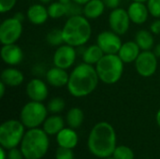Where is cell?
<instances>
[{"mask_svg":"<svg viewBox=\"0 0 160 159\" xmlns=\"http://www.w3.org/2000/svg\"><path fill=\"white\" fill-rule=\"evenodd\" d=\"M25 92L30 100L38 102H43L49 95L47 82L39 78L31 79L25 86Z\"/></svg>","mask_w":160,"mask_h":159,"instance_id":"4fadbf2b","label":"cell"},{"mask_svg":"<svg viewBox=\"0 0 160 159\" xmlns=\"http://www.w3.org/2000/svg\"><path fill=\"white\" fill-rule=\"evenodd\" d=\"M47 8H48L49 17L51 19H60L66 16V13H67L66 5L60 3L59 1L50 3Z\"/></svg>","mask_w":160,"mask_h":159,"instance_id":"484cf974","label":"cell"},{"mask_svg":"<svg viewBox=\"0 0 160 159\" xmlns=\"http://www.w3.org/2000/svg\"><path fill=\"white\" fill-rule=\"evenodd\" d=\"M66 120L69 127L73 129L78 128L83 122V112L80 108H71L67 113Z\"/></svg>","mask_w":160,"mask_h":159,"instance_id":"d4e9b609","label":"cell"},{"mask_svg":"<svg viewBox=\"0 0 160 159\" xmlns=\"http://www.w3.org/2000/svg\"><path fill=\"white\" fill-rule=\"evenodd\" d=\"M68 79H69V74L68 73L67 69L60 68L55 66L49 68L45 73L46 82L49 85L55 88L67 86L68 82Z\"/></svg>","mask_w":160,"mask_h":159,"instance_id":"9a60e30c","label":"cell"},{"mask_svg":"<svg viewBox=\"0 0 160 159\" xmlns=\"http://www.w3.org/2000/svg\"><path fill=\"white\" fill-rule=\"evenodd\" d=\"M56 141L59 146L73 149L78 143V135L73 128H63L57 135Z\"/></svg>","mask_w":160,"mask_h":159,"instance_id":"44dd1931","label":"cell"},{"mask_svg":"<svg viewBox=\"0 0 160 159\" xmlns=\"http://www.w3.org/2000/svg\"><path fill=\"white\" fill-rule=\"evenodd\" d=\"M112 157L114 159H134V153L129 147L121 145L115 148Z\"/></svg>","mask_w":160,"mask_h":159,"instance_id":"f1b7e54d","label":"cell"},{"mask_svg":"<svg viewBox=\"0 0 160 159\" xmlns=\"http://www.w3.org/2000/svg\"><path fill=\"white\" fill-rule=\"evenodd\" d=\"M105 8L106 6L102 0H90L83 6L82 15L88 20H96L104 13Z\"/></svg>","mask_w":160,"mask_h":159,"instance_id":"ffe728a7","label":"cell"},{"mask_svg":"<svg viewBox=\"0 0 160 159\" xmlns=\"http://www.w3.org/2000/svg\"><path fill=\"white\" fill-rule=\"evenodd\" d=\"M90 152L100 158L112 156L116 148V134L112 125L107 122H99L92 128L88 138Z\"/></svg>","mask_w":160,"mask_h":159,"instance_id":"7a4b0ae2","label":"cell"},{"mask_svg":"<svg viewBox=\"0 0 160 159\" xmlns=\"http://www.w3.org/2000/svg\"><path fill=\"white\" fill-rule=\"evenodd\" d=\"M5 148L2 146L1 148H0V154H1V159H5L6 157V153H5V150H4Z\"/></svg>","mask_w":160,"mask_h":159,"instance_id":"60d3db41","label":"cell"},{"mask_svg":"<svg viewBox=\"0 0 160 159\" xmlns=\"http://www.w3.org/2000/svg\"><path fill=\"white\" fill-rule=\"evenodd\" d=\"M102 1L104 2L106 7L110 9H114L116 7H119L121 3V0H102Z\"/></svg>","mask_w":160,"mask_h":159,"instance_id":"d590c367","label":"cell"},{"mask_svg":"<svg viewBox=\"0 0 160 159\" xmlns=\"http://www.w3.org/2000/svg\"><path fill=\"white\" fill-rule=\"evenodd\" d=\"M78 55L77 49L68 44H62L56 48L52 55L53 66L60 68L68 69L73 67Z\"/></svg>","mask_w":160,"mask_h":159,"instance_id":"30bf717a","label":"cell"},{"mask_svg":"<svg viewBox=\"0 0 160 159\" xmlns=\"http://www.w3.org/2000/svg\"><path fill=\"white\" fill-rule=\"evenodd\" d=\"M134 40L142 51H151L156 45L154 34L147 29H140L136 33Z\"/></svg>","mask_w":160,"mask_h":159,"instance_id":"7402d4cb","label":"cell"},{"mask_svg":"<svg viewBox=\"0 0 160 159\" xmlns=\"http://www.w3.org/2000/svg\"><path fill=\"white\" fill-rule=\"evenodd\" d=\"M153 52L158 56V58H160V43H158L155 45V47L153 48Z\"/></svg>","mask_w":160,"mask_h":159,"instance_id":"f35d334b","label":"cell"},{"mask_svg":"<svg viewBox=\"0 0 160 159\" xmlns=\"http://www.w3.org/2000/svg\"><path fill=\"white\" fill-rule=\"evenodd\" d=\"M7 87H8V86H7L2 81H0V97H1V98L5 96L6 88H7Z\"/></svg>","mask_w":160,"mask_h":159,"instance_id":"74e56055","label":"cell"},{"mask_svg":"<svg viewBox=\"0 0 160 159\" xmlns=\"http://www.w3.org/2000/svg\"><path fill=\"white\" fill-rule=\"evenodd\" d=\"M66 107V102L65 100L60 97H52V99L49 100L48 104H47V109L48 112L52 113V114H57L60 113L61 112L64 111Z\"/></svg>","mask_w":160,"mask_h":159,"instance_id":"83f0119b","label":"cell"},{"mask_svg":"<svg viewBox=\"0 0 160 159\" xmlns=\"http://www.w3.org/2000/svg\"><path fill=\"white\" fill-rule=\"evenodd\" d=\"M47 106L42 102L30 100L21 110L20 121L27 128H36L43 125L48 114Z\"/></svg>","mask_w":160,"mask_h":159,"instance_id":"8992f818","label":"cell"},{"mask_svg":"<svg viewBox=\"0 0 160 159\" xmlns=\"http://www.w3.org/2000/svg\"><path fill=\"white\" fill-rule=\"evenodd\" d=\"M149 14L155 18L159 19L160 18V0H148L146 3Z\"/></svg>","mask_w":160,"mask_h":159,"instance_id":"4dcf8cb0","label":"cell"},{"mask_svg":"<svg viewBox=\"0 0 160 159\" xmlns=\"http://www.w3.org/2000/svg\"><path fill=\"white\" fill-rule=\"evenodd\" d=\"M121 36L112 30L101 31L97 37V44L105 54H117L123 42Z\"/></svg>","mask_w":160,"mask_h":159,"instance_id":"7c38bea8","label":"cell"},{"mask_svg":"<svg viewBox=\"0 0 160 159\" xmlns=\"http://www.w3.org/2000/svg\"><path fill=\"white\" fill-rule=\"evenodd\" d=\"M43 130L48 135H57L65 126L64 119L57 114H52L46 118L43 123Z\"/></svg>","mask_w":160,"mask_h":159,"instance_id":"cb8c5ba5","label":"cell"},{"mask_svg":"<svg viewBox=\"0 0 160 159\" xmlns=\"http://www.w3.org/2000/svg\"><path fill=\"white\" fill-rule=\"evenodd\" d=\"M104 54L105 53L103 52V51L96 43V44H91L85 47L81 56H82V62L92 65V66H96L98 62L103 57Z\"/></svg>","mask_w":160,"mask_h":159,"instance_id":"603a6c76","label":"cell"},{"mask_svg":"<svg viewBox=\"0 0 160 159\" xmlns=\"http://www.w3.org/2000/svg\"><path fill=\"white\" fill-rule=\"evenodd\" d=\"M26 19L34 25L44 24L49 17L48 8L42 3H37L31 5L26 10Z\"/></svg>","mask_w":160,"mask_h":159,"instance_id":"e0dca14e","label":"cell"},{"mask_svg":"<svg viewBox=\"0 0 160 159\" xmlns=\"http://www.w3.org/2000/svg\"><path fill=\"white\" fill-rule=\"evenodd\" d=\"M141 52L142 50L135 40H129L122 44L117 54L125 64H131L136 61Z\"/></svg>","mask_w":160,"mask_h":159,"instance_id":"ac0fdd59","label":"cell"},{"mask_svg":"<svg viewBox=\"0 0 160 159\" xmlns=\"http://www.w3.org/2000/svg\"><path fill=\"white\" fill-rule=\"evenodd\" d=\"M154 35H160V18L156 19L153 21L150 24V29H149Z\"/></svg>","mask_w":160,"mask_h":159,"instance_id":"e575fe53","label":"cell"},{"mask_svg":"<svg viewBox=\"0 0 160 159\" xmlns=\"http://www.w3.org/2000/svg\"><path fill=\"white\" fill-rule=\"evenodd\" d=\"M46 41L49 45L53 47H59L60 45L64 44V37L62 28H52L49 31L46 36Z\"/></svg>","mask_w":160,"mask_h":159,"instance_id":"4316f807","label":"cell"},{"mask_svg":"<svg viewBox=\"0 0 160 159\" xmlns=\"http://www.w3.org/2000/svg\"><path fill=\"white\" fill-rule=\"evenodd\" d=\"M48 148V134L38 127L30 128L25 132L21 142V150L25 159L42 158L46 155Z\"/></svg>","mask_w":160,"mask_h":159,"instance_id":"277c9868","label":"cell"},{"mask_svg":"<svg viewBox=\"0 0 160 159\" xmlns=\"http://www.w3.org/2000/svg\"><path fill=\"white\" fill-rule=\"evenodd\" d=\"M0 79L7 86L17 87L23 82L24 76L23 73L15 67H8L2 70Z\"/></svg>","mask_w":160,"mask_h":159,"instance_id":"d6986e66","label":"cell"},{"mask_svg":"<svg viewBox=\"0 0 160 159\" xmlns=\"http://www.w3.org/2000/svg\"><path fill=\"white\" fill-rule=\"evenodd\" d=\"M40 3H42V4H44V5H46V4H50V3H52V0H38Z\"/></svg>","mask_w":160,"mask_h":159,"instance_id":"7bdbcfd3","label":"cell"},{"mask_svg":"<svg viewBox=\"0 0 160 159\" xmlns=\"http://www.w3.org/2000/svg\"><path fill=\"white\" fill-rule=\"evenodd\" d=\"M57 1H59L60 3H62V4H64V5H67V4H68L69 2H71L72 0H57Z\"/></svg>","mask_w":160,"mask_h":159,"instance_id":"ee69618b","label":"cell"},{"mask_svg":"<svg viewBox=\"0 0 160 159\" xmlns=\"http://www.w3.org/2000/svg\"><path fill=\"white\" fill-rule=\"evenodd\" d=\"M0 55L2 61L8 67H16L20 65L23 59V52L16 43L3 45Z\"/></svg>","mask_w":160,"mask_h":159,"instance_id":"5bb4252c","label":"cell"},{"mask_svg":"<svg viewBox=\"0 0 160 159\" xmlns=\"http://www.w3.org/2000/svg\"><path fill=\"white\" fill-rule=\"evenodd\" d=\"M73 2H75V3H77V4H79V5H81V6H84L86 3H88L90 0H72Z\"/></svg>","mask_w":160,"mask_h":159,"instance_id":"ab89813d","label":"cell"},{"mask_svg":"<svg viewBox=\"0 0 160 159\" xmlns=\"http://www.w3.org/2000/svg\"><path fill=\"white\" fill-rule=\"evenodd\" d=\"M13 17L15 19H17L18 21H20V22H22L25 20V18H26V14H23L22 12H16V13L13 14Z\"/></svg>","mask_w":160,"mask_h":159,"instance_id":"8d00e7d4","label":"cell"},{"mask_svg":"<svg viewBox=\"0 0 160 159\" xmlns=\"http://www.w3.org/2000/svg\"><path fill=\"white\" fill-rule=\"evenodd\" d=\"M108 22L111 30L120 36H124L128 32L131 21L128 16V10L119 7L111 10L108 18Z\"/></svg>","mask_w":160,"mask_h":159,"instance_id":"8fae6325","label":"cell"},{"mask_svg":"<svg viewBox=\"0 0 160 159\" xmlns=\"http://www.w3.org/2000/svg\"><path fill=\"white\" fill-rule=\"evenodd\" d=\"M127 10L131 22L137 25H142L146 22L150 15L146 4L142 2L132 1Z\"/></svg>","mask_w":160,"mask_h":159,"instance_id":"2e32d148","label":"cell"},{"mask_svg":"<svg viewBox=\"0 0 160 159\" xmlns=\"http://www.w3.org/2000/svg\"><path fill=\"white\" fill-rule=\"evenodd\" d=\"M24 126L18 120H8L0 127V144L5 149L15 148L25 134Z\"/></svg>","mask_w":160,"mask_h":159,"instance_id":"52a82bcc","label":"cell"},{"mask_svg":"<svg viewBox=\"0 0 160 159\" xmlns=\"http://www.w3.org/2000/svg\"><path fill=\"white\" fill-rule=\"evenodd\" d=\"M22 34V22L13 16L6 18L0 24V42L2 45L16 43Z\"/></svg>","mask_w":160,"mask_h":159,"instance_id":"ba28073f","label":"cell"},{"mask_svg":"<svg viewBox=\"0 0 160 159\" xmlns=\"http://www.w3.org/2000/svg\"><path fill=\"white\" fill-rule=\"evenodd\" d=\"M66 44L75 48L84 46L92 36V26L89 20L83 15L68 17L62 27Z\"/></svg>","mask_w":160,"mask_h":159,"instance_id":"3957f363","label":"cell"},{"mask_svg":"<svg viewBox=\"0 0 160 159\" xmlns=\"http://www.w3.org/2000/svg\"><path fill=\"white\" fill-rule=\"evenodd\" d=\"M23 155L22 150H18L16 147L9 149V152L8 154V159H22Z\"/></svg>","mask_w":160,"mask_h":159,"instance_id":"836d02e7","label":"cell"},{"mask_svg":"<svg viewBox=\"0 0 160 159\" xmlns=\"http://www.w3.org/2000/svg\"><path fill=\"white\" fill-rule=\"evenodd\" d=\"M99 78L95 66L84 62L77 65L69 73L67 88L68 93L77 98L92 94L98 87Z\"/></svg>","mask_w":160,"mask_h":159,"instance_id":"6da1fadb","label":"cell"},{"mask_svg":"<svg viewBox=\"0 0 160 159\" xmlns=\"http://www.w3.org/2000/svg\"><path fill=\"white\" fill-rule=\"evenodd\" d=\"M56 159H74V155L72 149L59 146L55 154Z\"/></svg>","mask_w":160,"mask_h":159,"instance_id":"1f68e13d","label":"cell"},{"mask_svg":"<svg viewBox=\"0 0 160 159\" xmlns=\"http://www.w3.org/2000/svg\"><path fill=\"white\" fill-rule=\"evenodd\" d=\"M104 159H114L113 157H106V158H104Z\"/></svg>","mask_w":160,"mask_h":159,"instance_id":"bcb514c9","label":"cell"},{"mask_svg":"<svg viewBox=\"0 0 160 159\" xmlns=\"http://www.w3.org/2000/svg\"><path fill=\"white\" fill-rule=\"evenodd\" d=\"M156 120H157V123L158 125V127H160V109L158 110V112H157V116H156Z\"/></svg>","mask_w":160,"mask_h":159,"instance_id":"b9f144b4","label":"cell"},{"mask_svg":"<svg viewBox=\"0 0 160 159\" xmlns=\"http://www.w3.org/2000/svg\"><path fill=\"white\" fill-rule=\"evenodd\" d=\"M132 1H135V2H142V3H146L148 0H132Z\"/></svg>","mask_w":160,"mask_h":159,"instance_id":"f6af8a7d","label":"cell"},{"mask_svg":"<svg viewBox=\"0 0 160 159\" xmlns=\"http://www.w3.org/2000/svg\"><path fill=\"white\" fill-rule=\"evenodd\" d=\"M137 73L143 77H152L158 70V56L153 51H142L136 61L134 62Z\"/></svg>","mask_w":160,"mask_h":159,"instance_id":"9c48e42d","label":"cell"},{"mask_svg":"<svg viewBox=\"0 0 160 159\" xmlns=\"http://www.w3.org/2000/svg\"><path fill=\"white\" fill-rule=\"evenodd\" d=\"M66 9H67V13L66 16L68 17H72V16H78V15H82L83 12V6H81L73 1L69 2L68 4L66 5Z\"/></svg>","mask_w":160,"mask_h":159,"instance_id":"f546056e","label":"cell"},{"mask_svg":"<svg viewBox=\"0 0 160 159\" xmlns=\"http://www.w3.org/2000/svg\"><path fill=\"white\" fill-rule=\"evenodd\" d=\"M125 63L118 54H104L95 66L99 81L111 85L118 82L124 73Z\"/></svg>","mask_w":160,"mask_h":159,"instance_id":"5b68a950","label":"cell"},{"mask_svg":"<svg viewBox=\"0 0 160 159\" xmlns=\"http://www.w3.org/2000/svg\"><path fill=\"white\" fill-rule=\"evenodd\" d=\"M17 4V0H0V12L7 13L14 8Z\"/></svg>","mask_w":160,"mask_h":159,"instance_id":"d6a6232c","label":"cell"}]
</instances>
